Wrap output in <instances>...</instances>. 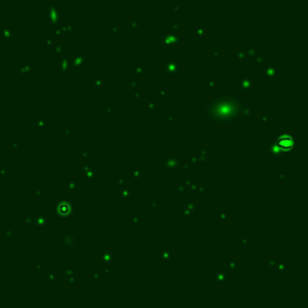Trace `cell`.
I'll list each match as a JSON object with an SVG mask.
<instances>
[{"mask_svg": "<svg viewBox=\"0 0 308 308\" xmlns=\"http://www.w3.org/2000/svg\"><path fill=\"white\" fill-rule=\"evenodd\" d=\"M293 140L290 139V137H282L279 141H278V146H279V148H282V149H284V151H288V149H290L291 147H293Z\"/></svg>", "mask_w": 308, "mask_h": 308, "instance_id": "obj_1", "label": "cell"}]
</instances>
